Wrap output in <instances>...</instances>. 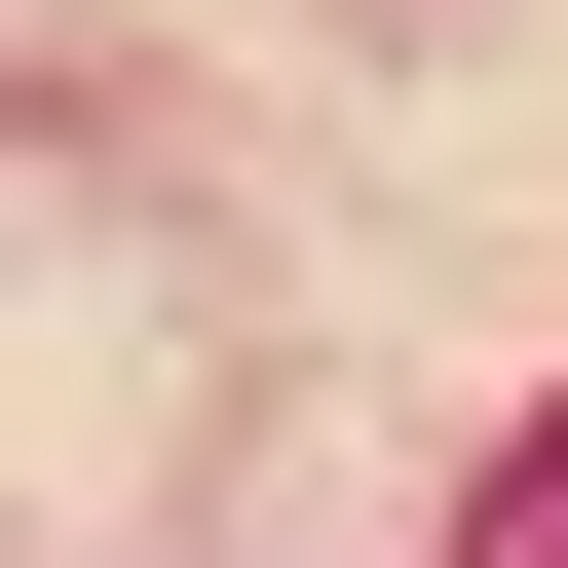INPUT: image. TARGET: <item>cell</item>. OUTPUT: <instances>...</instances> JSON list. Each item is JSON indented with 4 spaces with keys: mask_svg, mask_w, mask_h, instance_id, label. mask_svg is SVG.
<instances>
[{
    "mask_svg": "<svg viewBox=\"0 0 568 568\" xmlns=\"http://www.w3.org/2000/svg\"><path fill=\"white\" fill-rule=\"evenodd\" d=\"M455 568H568V417H530V455H493V493H455Z\"/></svg>",
    "mask_w": 568,
    "mask_h": 568,
    "instance_id": "cell-1",
    "label": "cell"
}]
</instances>
